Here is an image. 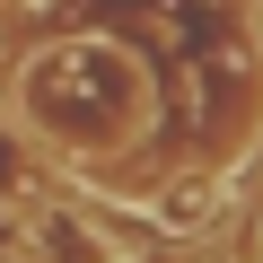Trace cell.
I'll return each instance as SVG.
<instances>
[{
	"mask_svg": "<svg viewBox=\"0 0 263 263\" xmlns=\"http://www.w3.org/2000/svg\"><path fill=\"white\" fill-rule=\"evenodd\" d=\"M141 105H149L141 62H132L123 44H105V35L44 44V53L18 70V114H27V132H44V141L70 149V158H114V149H132Z\"/></svg>",
	"mask_w": 263,
	"mask_h": 263,
	"instance_id": "obj_1",
	"label": "cell"
},
{
	"mask_svg": "<svg viewBox=\"0 0 263 263\" xmlns=\"http://www.w3.org/2000/svg\"><path fill=\"white\" fill-rule=\"evenodd\" d=\"M27 254L35 263H132L88 211H70V202H53V211H35L27 219Z\"/></svg>",
	"mask_w": 263,
	"mask_h": 263,
	"instance_id": "obj_2",
	"label": "cell"
},
{
	"mask_svg": "<svg viewBox=\"0 0 263 263\" xmlns=\"http://www.w3.org/2000/svg\"><path fill=\"white\" fill-rule=\"evenodd\" d=\"M27 202V149H18V123H0V211Z\"/></svg>",
	"mask_w": 263,
	"mask_h": 263,
	"instance_id": "obj_3",
	"label": "cell"
},
{
	"mask_svg": "<svg viewBox=\"0 0 263 263\" xmlns=\"http://www.w3.org/2000/svg\"><path fill=\"white\" fill-rule=\"evenodd\" d=\"M202 211H211V184H202V176H184V184H167V219H176V228H193Z\"/></svg>",
	"mask_w": 263,
	"mask_h": 263,
	"instance_id": "obj_4",
	"label": "cell"
},
{
	"mask_svg": "<svg viewBox=\"0 0 263 263\" xmlns=\"http://www.w3.org/2000/svg\"><path fill=\"white\" fill-rule=\"evenodd\" d=\"M18 246H27V219H18V211H0V254H18Z\"/></svg>",
	"mask_w": 263,
	"mask_h": 263,
	"instance_id": "obj_5",
	"label": "cell"
}]
</instances>
